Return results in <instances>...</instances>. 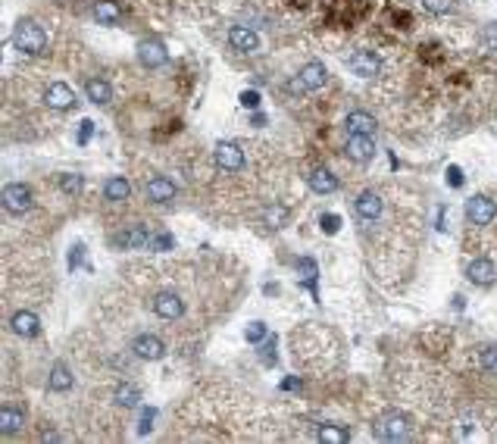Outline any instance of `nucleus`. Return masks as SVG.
<instances>
[{
  "instance_id": "nucleus-1",
  "label": "nucleus",
  "mask_w": 497,
  "mask_h": 444,
  "mask_svg": "<svg viewBox=\"0 0 497 444\" xmlns=\"http://www.w3.org/2000/svg\"><path fill=\"white\" fill-rule=\"evenodd\" d=\"M13 44L19 54L26 56H41L47 50V31L41 28L35 19H19L13 28Z\"/></svg>"
},
{
  "instance_id": "nucleus-2",
  "label": "nucleus",
  "mask_w": 497,
  "mask_h": 444,
  "mask_svg": "<svg viewBox=\"0 0 497 444\" xmlns=\"http://www.w3.org/2000/svg\"><path fill=\"white\" fill-rule=\"evenodd\" d=\"M35 204V194L28 185H22V181H10L7 188H3V206H7V213H13V216H22V213H28Z\"/></svg>"
},
{
  "instance_id": "nucleus-3",
  "label": "nucleus",
  "mask_w": 497,
  "mask_h": 444,
  "mask_svg": "<svg viewBox=\"0 0 497 444\" xmlns=\"http://www.w3.org/2000/svg\"><path fill=\"white\" fill-rule=\"evenodd\" d=\"M378 435H382L385 441H410V438H413V429H410V419L394 410V413H385V416L378 419Z\"/></svg>"
},
{
  "instance_id": "nucleus-4",
  "label": "nucleus",
  "mask_w": 497,
  "mask_h": 444,
  "mask_svg": "<svg viewBox=\"0 0 497 444\" xmlns=\"http://www.w3.org/2000/svg\"><path fill=\"white\" fill-rule=\"evenodd\" d=\"M466 216H469L472 225H488L497 216V204L491 197H485V194H475L472 200H466Z\"/></svg>"
},
{
  "instance_id": "nucleus-5",
  "label": "nucleus",
  "mask_w": 497,
  "mask_h": 444,
  "mask_svg": "<svg viewBox=\"0 0 497 444\" xmlns=\"http://www.w3.org/2000/svg\"><path fill=\"white\" fill-rule=\"evenodd\" d=\"M138 60H141V66H147V69L166 66V60H169V54H166V44L157 41V38H144V41L138 44Z\"/></svg>"
},
{
  "instance_id": "nucleus-6",
  "label": "nucleus",
  "mask_w": 497,
  "mask_h": 444,
  "mask_svg": "<svg viewBox=\"0 0 497 444\" xmlns=\"http://www.w3.org/2000/svg\"><path fill=\"white\" fill-rule=\"evenodd\" d=\"M216 163H219L226 172H238L244 166V150L235 141H219L216 144Z\"/></svg>"
},
{
  "instance_id": "nucleus-7",
  "label": "nucleus",
  "mask_w": 497,
  "mask_h": 444,
  "mask_svg": "<svg viewBox=\"0 0 497 444\" xmlns=\"http://www.w3.org/2000/svg\"><path fill=\"white\" fill-rule=\"evenodd\" d=\"M153 313H157L160 319H178L185 313V304L176 291H160L157 297H153Z\"/></svg>"
},
{
  "instance_id": "nucleus-8",
  "label": "nucleus",
  "mask_w": 497,
  "mask_h": 444,
  "mask_svg": "<svg viewBox=\"0 0 497 444\" xmlns=\"http://www.w3.org/2000/svg\"><path fill=\"white\" fill-rule=\"evenodd\" d=\"M347 66H351V72L353 75H360V79H372V75L378 72V54L376 50H357V54L347 60Z\"/></svg>"
},
{
  "instance_id": "nucleus-9",
  "label": "nucleus",
  "mask_w": 497,
  "mask_h": 444,
  "mask_svg": "<svg viewBox=\"0 0 497 444\" xmlns=\"http://www.w3.org/2000/svg\"><path fill=\"white\" fill-rule=\"evenodd\" d=\"M44 104L51 110H69V106H76V91L69 85H63V81H53L44 91Z\"/></svg>"
},
{
  "instance_id": "nucleus-10",
  "label": "nucleus",
  "mask_w": 497,
  "mask_h": 444,
  "mask_svg": "<svg viewBox=\"0 0 497 444\" xmlns=\"http://www.w3.org/2000/svg\"><path fill=\"white\" fill-rule=\"evenodd\" d=\"M228 44H232L238 54H257V50H260V35L253 28L235 25V28L228 31Z\"/></svg>"
},
{
  "instance_id": "nucleus-11",
  "label": "nucleus",
  "mask_w": 497,
  "mask_h": 444,
  "mask_svg": "<svg viewBox=\"0 0 497 444\" xmlns=\"http://www.w3.org/2000/svg\"><path fill=\"white\" fill-rule=\"evenodd\" d=\"M132 350L138 360H160V356L166 354V344L160 341L157 335H138L132 341Z\"/></svg>"
},
{
  "instance_id": "nucleus-12",
  "label": "nucleus",
  "mask_w": 497,
  "mask_h": 444,
  "mask_svg": "<svg viewBox=\"0 0 497 444\" xmlns=\"http://www.w3.org/2000/svg\"><path fill=\"white\" fill-rule=\"evenodd\" d=\"M144 194L153 204H169V200L176 197V185H172V179H166V175H153L144 185Z\"/></svg>"
},
{
  "instance_id": "nucleus-13",
  "label": "nucleus",
  "mask_w": 497,
  "mask_h": 444,
  "mask_svg": "<svg viewBox=\"0 0 497 444\" xmlns=\"http://www.w3.org/2000/svg\"><path fill=\"white\" fill-rule=\"evenodd\" d=\"M466 279L475 281V285H491V281L497 279L494 260H488V256H478V260H472L469 266H466Z\"/></svg>"
},
{
  "instance_id": "nucleus-14",
  "label": "nucleus",
  "mask_w": 497,
  "mask_h": 444,
  "mask_svg": "<svg viewBox=\"0 0 497 444\" xmlns=\"http://www.w3.org/2000/svg\"><path fill=\"white\" fill-rule=\"evenodd\" d=\"M372 154H376L372 135H351L347 138V156H351V160L366 163V160H372Z\"/></svg>"
},
{
  "instance_id": "nucleus-15",
  "label": "nucleus",
  "mask_w": 497,
  "mask_h": 444,
  "mask_svg": "<svg viewBox=\"0 0 497 444\" xmlns=\"http://www.w3.org/2000/svg\"><path fill=\"white\" fill-rule=\"evenodd\" d=\"M10 329L22 338H35L41 331V319L28 310H19V313H13V319H10Z\"/></svg>"
},
{
  "instance_id": "nucleus-16",
  "label": "nucleus",
  "mask_w": 497,
  "mask_h": 444,
  "mask_svg": "<svg viewBox=\"0 0 497 444\" xmlns=\"http://www.w3.org/2000/svg\"><path fill=\"white\" fill-rule=\"evenodd\" d=\"M22 422H26V413L13 404H3V410H0V431L7 438H13L22 429Z\"/></svg>"
},
{
  "instance_id": "nucleus-17",
  "label": "nucleus",
  "mask_w": 497,
  "mask_h": 444,
  "mask_svg": "<svg viewBox=\"0 0 497 444\" xmlns=\"http://www.w3.org/2000/svg\"><path fill=\"white\" fill-rule=\"evenodd\" d=\"M357 216L366 219V222L378 219V216H382V197H378L376 191H363L357 197Z\"/></svg>"
},
{
  "instance_id": "nucleus-18",
  "label": "nucleus",
  "mask_w": 497,
  "mask_h": 444,
  "mask_svg": "<svg viewBox=\"0 0 497 444\" xmlns=\"http://www.w3.org/2000/svg\"><path fill=\"white\" fill-rule=\"evenodd\" d=\"M297 79L303 81L307 91H316V88L326 85V66H322V63H307V66L297 72Z\"/></svg>"
},
{
  "instance_id": "nucleus-19",
  "label": "nucleus",
  "mask_w": 497,
  "mask_h": 444,
  "mask_svg": "<svg viewBox=\"0 0 497 444\" xmlns=\"http://www.w3.org/2000/svg\"><path fill=\"white\" fill-rule=\"evenodd\" d=\"M128 194H132V185H128L122 175H113V179H107V185H103V197L113 200V204L128 200Z\"/></svg>"
},
{
  "instance_id": "nucleus-20",
  "label": "nucleus",
  "mask_w": 497,
  "mask_h": 444,
  "mask_svg": "<svg viewBox=\"0 0 497 444\" xmlns=\"http://www.w3.org/2000/svg\"><path fill=\"white\" fill-rule=\"evenodd\" d=\"M347 131H351V135H376V119L369 116V113H351V116H347Z\"/></svg>"
},
{
  "instance_id": "nucleus-21",
  "label": "nucleus",
  "mask_w": 497,
  "mask_h": 444,
  "mask_svg": "<svg viewBox=\"0 0 497 444\" xmlns=\"http://www.w3.org/2000/svg\"><path fill=\"white\" fill-rule=\"evenodd\" d=\"M47 388H51V391H69L72 388V372L66 363H53L51 375H47Z\"/></svg>"
},
{
  "instance_id": "nucleus-22",
  "label": "nucleus",
  "mask_w": 497,
  "mask_h": 444,
  "mask_svg": "<svg viewBox=\"0 0 497 444\" xmlns=\"http://www.w3.org/2000/svg\"><path fill=\"white\" fill-rule=\"evenodd\" d=\"M310 188L316 194H335L338 191V179L328 169H316V172H310Z\"/></svg>"
},
{
  "instance_id": "nucleus-23",
  "label": "nucleus",
  "mask_w": 497,
  "mask_h": 444,
  "mask_svg": "<svg viewBox=\"0 0 497 444\" xmlns=\"http://www.w3.org/2000/svg\"><path fill=\"white\" fill-rule=\"evenodd\" d=\"M85 94H88L91 104H110V100H113V88H110L103 79H88Z\"/></svg>"
},
{
  "instance_id": "nucleus-24",
  "label": "nucleus",
  "mask_w": 497,
  "mask_h": 444,
  "mask_svg": "<svg viewBox=\"0 0 497 444\" xmlns=\"http://www.w3.org/2000/svg\"><path fill=\"white\" fill-rule=\"evenodd\" d=\"M113 241L122 244V247H144V244L151 241V231H147L144 225H135V229H128V231H122V235H116Z\"/></svg>"
},
{
  "instance_id": "nucleus-25",
  "label": "nucleus",
  "mask_w": 497,
  "mask_h": 444,
  "mask_svg": "<svg viewBox=\"0 0 497 444\" xmlns=\"http://www.w3.org/2000/svg\"><path fill=\"white\" fill-rule=\"evenodd\" d=\"M94 19H97L101 25H119L122 13H119V6H116L113 0H97V6H94Z\"/></svg>"
},
{
  "instance_id": "nucleus-26",
  "label": "nucleus",
  "mask_w": 497,
  "mask_h": 444,
  "mask_svg": "<svg viewBox=\"0 0 497 444\" xmlns=\"http://www.w3.org/2000/svg\"><path fill=\"white\" fill-rule=\"evenodd\" d=\"M113 397H116V404H119V406H138L141 391L132 385V381H122V385H116Z\"/></svg>"
},
{
  "instance_id": "nucleus-27",
  "label": "nucleus",
  "mask_w": 497,
  "mask_h": 444,
  "mask_svg": "<svg viewBox=\"0 0 497 444\" xmlns=\"http://www.w3.org/2000/svg\"><path fill=\"white\" fill-rule=\"evenodd\" d=\"M319 438H322V441H332V444H344L347 438H351V431H347V429H338V425H322V429H319Z\"/></svg>"
},
{
  "instance_id": "nucleus-28",
  "label": "nucleus",
  "mask_w": 497,
  "mask_h": 444,
  "mask_svg": "<svg viewBox=\"0 0 497 444\" xmlns=\"http://www.w3.org/2000/svg\"><path fill=\"white\" fill-rule=\"evenodd\" d=\"M478 363H482L485 372H494V375H497V347H494V344L482 347V354H478Z\"/></svg>"
},
{
  "instance_id": "nucleus-29",
  "label": "nucleus",
  "mask_w": 497,
  "mask_h": 444,
  "mask_svg": "<svg viewBox=\"0 0 497 444\" xmlns=\"http://www.w3.org/2000/svg\"><path fill=\"white\" fill-rule=\"evenodd\" d=\"M82 185H85V179H82V175H76V172L60 175V188H63L66 194H78V191H82Z\"/></svg>"
},
{
  "instance_id": "nucleus-30",
  "label": "nucleus",
  "mask_w": 497,
  "mask_h": 444,
  "mask_svg": "<svg viewBox=\"0 0 497 444\" xmlns=\"http://www.w3.org/2000/svg\"><path fill=\"white\" fill-rule=\"evenodd\" d=\"M244 335H247V341H251V344L263 341V338H266V325H263V322H251V325H247Z\"/></svg>"
},
{
  "instance_id": "nucleus-31",
  "label": "nucleus",
  "mask_w": 497,
  "mask_h": 444,
  "mask_svg": "<svg viewBox=\"0 0 497 444\" xmlns=\"http://www.w3.org/2000/svg\"><path fill=\"white\" fill-rule=\"evenodd\" d=\"M422 6H426L428 13H435V16H444V13L450 10V0H422Z\"/></svg>"
},
{
  "instance_id": "nucleus-32",
  "label": "nucleus",
  "mask_w": 497,
  "mask_h": 444,
  "mask_svg": "<svg viewBox=\"0 0 497 444\" xmlns=\"http://www.w3.org/2000/svg\"><path fill=\"white\" fill-rule=\"evenodd\" d=\"M285 216H288V213H285V206H272V210L266 213V219L272 222V229H278V225L285 222Z\"/></svg>"
},
{
  "instance_id": "nucleus-33",
  "label": "nucleus",
  "mask_w": 497,
  "mask_h": 444,
  "mask_svg": "<svg viewBox=\"0 0 497 444\" xmlns=\"http://www.w3.org/2000/svg\"><path fill=\"white\" fill-rule=\"evenodd\" d=\"M338 225H341L338 216H332V213H326V216H322V229H326L328 235H335V231H338Z\"/></svg>"
},
{
  "instance_id": "nucleus-34",
  "label": "nucleus",
  "mask_w": 497,
  "mask_h": 444,
  "mask_svg": "<svg viewBox=\"0 0 497 444\" xmlns=\"http://www.w3.org/2000/svg\"><path fill=\"white\" fill-rule=\"evenodd\" d=\"M260 356H263V363H276V338L263 344V350H260Z\"/></svg>"
},
{
  "instance_id": "nucleus-35",
  "label": "nucleus",
  "mask_w": 497,
  "mask_h": 444,
  "mask_svg": "<svg viewBox=\"0 0 497 444\" xmlns=\"http://www.w3.org/2000/svg\"><path fill=\"white\" fill-rule=\"evenodd\" d=\"M241 104L251 106V110H257V106H260V94L257 91H244V94H241Z\"/></svg>"
},
{
  "instance_id": "nucleus-36",
  "label": "nucleus",
  "mask_w": 497,
  "mask_h": 444,
  "mask_svg": "<svg viewBox=\"0 0 497 444\" xmlns=\"http://www.w3.org/2000/svg\"><path fill=\"white\" fill-rule=\"evenodd\" d=\"M91 129H94V122H91V119H82V129H78V141H88L91 138Z\"/></svg>"
},
{
  "instance_id": "nucleus-37",
  "label": "nucleus",
  "mask_w": 497,
  "mask_h": 444,
  "mask_svg": "<svg viewBox=\"0 0 497 444\" xmlns=\"http://www.w3.org/2000/svg\"><path fill=\"white\" fill-rule=\"evenodd\" d=\"M153 416H157V410H144V413H141V431H151Z\"/></svg>"
},
{
  "instance_id": "nucleus-38",
  "label": "nucleus",
  "mask_w": 497,
  "mask_h": 444,
  "mask_svg": "<svg viewBox=\"0 0 497 444\" xmlns=\"http://www.w3.org/2000/svg\"><path fill=\"white\" fill-rule=\"evenodd\" d=\"M447 175H450V185L453 188L463 185V172H460V166H450V169H447Z\"/></svg>"
},
{
  "instance_id": "nucleus-39",
  "label": "nucleus",
  "mask_w": 497,
  "mask_h": 444,
  "mask_svg": "<svg viewBox=\"0 0 497 444\" xmlns=\"http://www.w3.org/2000/svg\"><path fill=\"white\" fill-rule=\"evenodd\" d=\"M169 244H172L169 235H160V238H157V247H169Z\"/></svg>"
}]
</instances>
